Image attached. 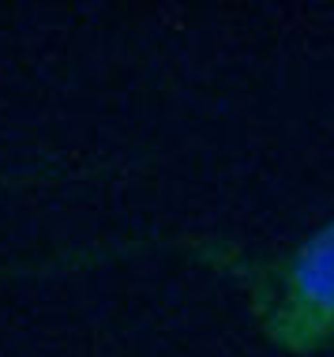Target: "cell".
Here are the masks:
<instances>
[{"label":"cell","mask_w":334,"mask_h":357,"mask_svg":"<svg viewBox=\"0 0 334 357\" xmlns=\"http://www.w3.org/2000/svg\"><path fill=\"white\" fill-rule=\"evenodd\" d=\"M207 264L241 286L255 331L289 357L334 350V218L278 256H244L211 245Z\"/></svg>","instance_id":"6da1fadb"}]
</instances>
